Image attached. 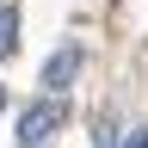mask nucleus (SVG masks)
<instances>
[{
    "instance_id": "f257e3e1",
    "label": "nucleus",
    "mask_w": 148,
    "mask_h": 148,
    "mask_svg": "<svg viewBox=\"0 0 148 148\" xmlns=\"http://www.w3.org/2000/svg\"><path fill=\"white\" fill-rule=\"evenodd\" d=\"M62 117H68L62 99H37V105H25V111H18V148H43L56 130H62Z\"/></svg>"
},
{
    "instance_id": "f03ea898",
    "label": "nucleus",
    "mask_w": 148,
    "mask_h": 148,
    "mask_svg": "<svg viewBox=\"0 0 148 148\" xmlns=\"http://www.w3.org/2000/svg\"><path fill=\"white\" fill-rule=\"evenodd\" d=\"M74 74H80V49L68 43V49H56L49 62H43V86H49V99H62V86L74 80Z\"/></svg>"
},
{
    "instance_id": "7ed1b4c3",
    "label": "nucleus",
    "mask_w": 148,
    "mask_h": 148,
    "mask_svg": "<svg viewBox=\"0 0 148 148\" xmlns=\"http://www.w3.org/2000/svg\"><path fill=\"white\" fill-rule=\"evenodd\" d=\"M18 49V6H0V62Z\"/></svg>"
},
{
    "instance_id": "20e7f679",
    "label": "nucleus",
    "mask_w": 148,
    "mask_h": 148,
    "mask_svg": "<svg viewBox=\"0 0 148 148\" xmlns=\"http://www.w3.org/2000/svg\"><path fill=\"white\" fill-rule=\"evenodd\" d=\"M123 148H148V130H130V136H123Z\"/></svg>"
},
{
    "instance_id": "39448f33",
    "label": "nucleus",
    "mask_w": 148,
    "mask_h": 148,
    "mask_svg": "<svg viewBox=\"0 0 148 148\" xmlns=\"http://www.w3.org/2000/svg\"><path fill=\"white\" fill-rule=\"evenodd\" d=\"M0 105H6V86H0Z\"/></svg>"
}]
</instances>
